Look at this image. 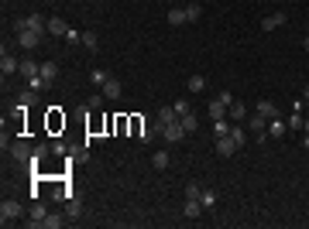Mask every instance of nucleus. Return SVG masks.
<instances>
[{"label":"nucleus","mask_w":309,"mask_h":229,"mask_svg":"<svg viewBox=\"0 0 309 229\" xmlns=\"http://www.w3.org/2000/svg\"><path fill=\"white\" fill-rule=\"evenodd\" d=\"M21 219V202H14V198H4V205H0V222H18Z\"/></svg>","instance_id":"obj_1"},{"label":"nucleus","mask_w":309,"mask_h":229,"mask_svg":"<svg viewBox=\"0 0 309 229\" xmlns=\"http://www.w3.org/2000/svg\"><path fill=\"white\" fill-rule=\"evenodd\" d=\"M247 127H251L254 140H268V120H265L261 113H251V116H247Z\"/></svg>","instance_id":"obj_2"},{"label":"nucleus","mask_w":309,"mask_h":229,"mask_svg":"<svg viewBox=\"0 0 309 229\" xmlns=\"http://www.w3.org/2000/svg\"><path fill=\"white\" fill-rule=\"evenodd\" d=\"M162 137H165L169 144H179V140H186L189 134H186V127H182V120H176V123H169V127H162Z\"/></svg>","instance_id":"obj_3"},{"label":"nucleus","mask_w":309,"mask_h":229,"mask_svg":"<svg viewBox=\"0 0 309 229\" xmlns=\"http://www.w3.org/2000/svg\"><path fill=\"white\" fill-rule=\"evenodd\" d=\"M18 45H21L24 52H31V48H38V45H42V35H38V31H31V28H24V31H18Z\"/></svg>","instance_id":"obj_4"},{"label":"nucleus","mask_w":309,"mask_h":229,"mask_svg":"<svg viewBox=\"0 0 309 229\" xmlns=\"http://www.w3.org/2000/svg\"><path fill=\"white\" fill-rule=\"evenodd\" d=\"M176 120H179L176 106H162V110H158V116H154V130L162 134V127H169V123H176Z\"/></svg>","instance_id":"obj_5"},{"label":"nucleus","mask_w":309,"mask_h":229,"mask_svg":"<svg viewBox=\"0 0 309 229\" xmlns=\"http://www.w3.org/2000/svg\"><path fill=\"white\" fill-rule=\"evenodd\" d=\"M18 69H21V62H18V58L7 52V45H4V48H0V72L11 76V72H18Z\"/></svg>","instance_id":"obj_6"},{"label":"nucleus","mask_w":309,"mask_h":229,"mask_svg":"<svg viewBox=\"0 0 309 229\" xmlns=\"http://www.w3.org/2000/svg\"><path fill=\"white\" fill-rule=\"evenodd\" d=\"M11 157H14V161H24V164H31L35 151H31V144H28V140H18V144L11 147Z\"/></svg>","instance_id":"obj_7"},{"label":"nucleus","mask_w":309,"mask_h":229,"mask_svg":"<svg viewBox=\"0 0 309 229\" xmlns=\"http://www.w3.org/2000/svg\"><path fill=\"white\" fill-rule=\"evenodd\" d=\"M217 154H223V157H230V154H237V140H234L230 134H223V137H217Z\"/></svg>","instance_id":"obj_8"},{"label":"nucleus","mask_w":309,"mask_h":229,"mask_svg":"<svg viewBox=\"0 0 309 229\" xmlns=\"http://www.w3.org/2000/svg\"><path fill=\"white\" fill-rule=\"evenodd\" d=\"M18 72H21V76H24V79L31 82V79H38L42 65H38V62H31V58H21V69H18Z\"/></svg>","instance_id":"obj_9"},{"label":"nucleus","mask_w":309,"mask_h":229,"mask_svg":"<svg viewBox=\"0 0 309 229\" xmlns=\"http://www.w3.org/2000/svg\"><path fill=\"white\" fill-rule=\"evenodd\" d=\"M282 24H285V14L275 11V14H268V18L261 21V31H275V28H282Z\"/></svg>","instance_id":"obj_10"},{"label":"nucleus","mask_w":309,"mask_h":229,"mask_svg":"<svg viewBox=\"0 0 309 229\" xmlns=\"http://www.w3.org/2000/svg\"><path fill=\"white\" fill-rule=\"evenodd\" d=\"M206 110H210V120H223V116H227V110H230V106H227V103H223V99H220V96H217V99H213V103H210V106H206Z\"/></svg>","instance_id":"obj_11"},{"label":"nucleus","mask_w":309,"mask_h":229,"mask_svg":"<svg viewBox=\"0 0 309 229\" xmlns=\"http://www.w3.org/2000/svg\"><path fill=\"white\" fill-rule=\"evenodd\" d=\"M169 24H172V28H182V24H189V18H186V7H172V11H169Z\"/></svg>","instance_id":"obj_12"},{"label":"nucleus","mask_w":309,"mask_h":229,"mask_svg":"<svg viewBox=\"0 0 309 229\" xmlns=\"http://www.w3.org/2000/svg\"><path fill=\"white\" fill-rule=\"evenodd\" d=\"M48 35L62 38V35H69V24H66L62 18H48Z\"/></svg>","instance_id":"obj_13"},{"label":"nucleus","mask_w":309,"mask_h":229,"mask_svg":"<svg viewBox=\"0 0 309 229\" xmlns=\"http://www.w3.org/2000/svg\"><path fill=\"white\" fill-rule=\"evenodd\" d=\"M254 113H261L265 120H275V116H278V110H275V103H271V99H261V103L254 106Z\"/></svg>","instance_id":"obj_14"},{"label":"nucleus","mask_w":309,"mask_h":229,"mask_svg":"<svg viewBox=\"0 0 309 229\" xmlns=\"http://www.w3.org/2000/svg\"><path fill=\"white\" fill-rule=\"evenodd\" d=\"M62 127H66V116H62L59 110H48V130H52V134H59Z\"/></svg>","instance_id":"obj_15"},{"label":"nucleus","mask_w":309,"mask_h":229,"mask_svg":"<svg viewBox=\"0 0 309 229\" xmlns=\"http://www.w3.org/2000/svg\"><path fill=\"white\" fill-rule=\"evenodd\" d=\"M127 130H131V137H137V140H141V134H144L148 127H144V120H141V116H127Z\"/></svg>","instance_id":"obj_16"},{"label":"nucleus","mask_w":309,"mask_h":229,"mask_svg":"<svg viewBox=\"0 0 309 229\" xmlns=\"http://www.w3.org/2000/svg\"><path fill=\"white\" fill-rule=\"evenodd\" d=\"M199 209H203V202H199V198H186L182 215H186V219H199Z\"/></svg>","instance_id":"obj_17"},{"label":"nucleus","mask_w":309,"mask_h":229,"mask_svg":"<svg viewBox=\"0 0 309 229\" xmlns=\"http://www.w3.org/2000/svg\"><path fill=\"white\" fill-rule=\"evenodd\" d=\"M100 89H103V96H107V99H117V96H120V82H117V79H107Z\"/></svg>","instance_id":"obj_18"},{"label":"nucleus","mask_w":309,"mask_h":229,"mask_svg":"<svg viewBox=\"0 0 309 229\" xmlns=\"http://www.w3.org/2000/svg\"><path fill=\"white\" fill-rule=\"evenodd\" d=\"M227 113H230V120H237V123H241V120H247V106H244V103H237V99L230 103V110H227Z\"/></svg>","instance_id":"obj_19"},{"label":"nucleus","mask_w":309,"mask_h":229,"mask_svg":"<svg viewBox=\"0 0 309 229\" xmlns=\"http://www.w3.org/2000/svg\"><path fill=\"white\" fill-rule=\"evenodd\" d=\"M38 76H42V79H45V82H55V76H59V65H55V62H45V65H42V72H38Z\"/></svg>","instance_id":"obj_20"},{"label":"nucleus","mask_w":309,"mask_h":229,"mask_svg":"<svg viewBox=\"0 0 309 229\" xmlns=\"http://www.w3.org/2000/svg\"><path fill=\"white\" fill-rule=\"evenodd\" d=\"M285 130H288V123H282V120H268V137H285Z\"/></svg>","instance_id":"obj_21"},{"label":"nucleus","mask_w":309,"mask_h":229,"mask_svg":"<svg viewBox=\"0 0 309 229\" xmlns=\"http://www.w3.org/2000/svg\"><path fill=\"white\" fill-rule=\"evenodd\" d=\"M45 215H48V212H45V205H38V202H35V209H31V219H28V226H42V222H45Z\"/></svg>","instance_id":"obj_22"},{"label":"nucleus","mask_w":309,"mask_h":229,"mask_svg":"<svg viewBox=\"0 0 309 229\" xmlns=\"http://www.w3.org/2000/svg\"><path fill=\"white\" fill-rule=\"evenodd\" d=\"M186 89H189V93H203V89H206V79H203V76H189Z\"/></svg>","instance_id":"obj_23"},{"label":"nucleus","mask_w":309,"mask_h":229,"mask_svg":"<svg viewBox=\"0 0 309 229\" xmlns=\"http://www.w3.org/2000/svg\"><path fill=\"white\" fill-rule=\"evenodd\" d=\"M151 168H158V171H165V168H169V154H165V151H158V154L151 157Z\"/></svg>","instance_id":"obj_24"},{"label":"nucleus","mask_w":309,"mask_h":229,"mask_svg":"<svg viewBox=\"0 0 309 229\" xmlns=\"http://www.w3.org/2000/svg\"><path fill=\"white\" fill-rule=\"evenodd\" d=\"M83 45H86L89 52H96V48H100V38H96V31H86V35H83Z\"/></svg>","instance_id":"obj_25"},{"label":"nucleus","mask_w":309,"mask_h":229,"mask_svg":"<svg viewBox=\"0 0 309 229\" xmlns=\"http://www.w3.org/2000/svg\"><path fill=\"white\" fill-rule=\"evenodd\" d=\"M107 79H110V76H107V69H93V72H89V82H93V86H103Z\"/></svg>","instance_id":"obj_26"},{"label":"nucleus","mask_w":309,"mask_h":229,"mask_svg":"<svg viewBox=\"0 0 309 229\" xmlns=\"http://www.w3.org/2000/svg\"><path fill=\"white\" fill-rule=\"evenodd\" d=\"M302 123H306V120H302V113H299V106H295V113L288 116V130H302Z\"/></svg>","instance_id":"obj_27"},{"label":"nucleus","mask_w":309,"mask_h":229,"mask_svg":"<svg viewBox=\"0 0 309 229\" xmlns=\"http://www.w3.org/2000/svg\"><path fill=\"white\" fill-rule=\"evenodd\" d=\"M199 202H203V209H213V205H217V191H206V188H203Z\"/></svg>","instance_id":"obj_28"},{"label":"nucleus","mask_w":309,"mask_h":229,"mask_svg":"<svg viewBox=\"0 0 309 229\" xmlns=\"http://www.w3.org/2000/svg\"><path fill=\"white\" fill-rule=\"evenodd\" d=\"M79 209H83V205H79V198H69V202H66V215H69V219H76V215H79Z\"/></svg>","instance_id":"obj_29"},{"label":"nucleus","mask_w":309,"mask_h":229,"mask_svg":"<svg viewBox=\"0 0 309 229\" xmlns=\"http://www.w3.org/2000/svg\"><path fill=\"white\" fill-rule=\"evenodd\" d=\"M62 222H66V219H62V215H55V212H52V215H45V222H42V226H45V229H59V226H62Z\"/></svg>","instance_id":"obj_30"},{"label":"nucleus","mask_w":309,"mask_h":229,"mask_svg":"<svg viewBox=\"0 0 309 229\" xmlns=\"http://www.w3.org/2000/svg\"><path fill=\"white\" fill-rule=\"evenodd\" d=\"M199 14H203V7H199V4H189V7H186V18H189V24H193V21H199Z\"/></svg>","instance_id":"obj_31"},{"label":"nucleus","mask_w":309,"mask_h":229,"mask_svg":"<svg viewBox=\"0 0 309 229\" xmlns=\"http://www.w3.org/2000/svg\"><path fill=\"white\" fill-rule=\"evenodd\" d=\"M179 120H182L186 134H193V130H196V116H193V113H186V116H179Z\"/></svg>","instance_id":"obj_32"},{"label":"nucleus","mask_w":309,"mask_h":229,"mask_svg":"<svg viewBox=\"0 0 309 229\" xmlns=\"http://www.w3.org/2000/svg\"><path fill=\"white\" fill-rule=\"evenodd\" d=\"M103 99H107L103 93H100V96H89V103H86V110H100V106H103Z\"/></svg>","instance_id":"obj_33"},{"label":"nucleus","mask_w":309,"mask_h":229,"mask_svg":"<svg viewBox=\"0 0 309 229\" xmlns=\"http://www.w3.org/2000/svg\"><path fill=\"white\" fill-rule=\"evenodd\" d=\"M176 113H179V116H186V113H193V106H189V99H179V103H176Z\"/></svg>","instance_id":"obj_34"},{"label":"nucleus","mask_w":309,"mask_h":229,"mask_svg":"<svg viewBox=\"0 0 309 229\" xmlns=\"http://www.w3.org/2000/svg\"><path fill=\"white\" fill-rule=\"evenodd\" d=\"M213 130H217V137H223V134H230V130H227V120H213Z\"/></svg>","instance_id":"obj_35"},{"label":"nucleus","mask_w":309,"mask_h":229,"mask_svg":"<svg viewBox=\"0 0 309 229\" xmlns=\"http://www.w3.org/2000/svg\"><path fill=\"white\" fill-rule=\"evenodd\" d=\"M230 137H234V140H237V147H241V144H244V140H247V134H244V130H241V127H234V130H230Z\"/></svg>","instance_id":"obj_36"},{"label":"nucleus","mask_w":309,"mask_h":229,"mask_svg":"<svg viewBox=\"0 0 309 229\" xmlns=\"http://www.w3.org/2000/svg\"><path fill=\"white\" fill-rule=\"evenodd\" d=\"M199 195H203L199 185H189V188H186V198H199Z\"/></svg>","instance_id":"obj_37"},{"label":"nucleus","mask_w":309,"mask_h":229,"mask_svg":"<svg viewBox=\"0 0 309 229\" xmlns=\"http://www.w3.org/2000/svg\"><path fill=\"white\" fill-rule=\"evenodd\" d=\"M302 144H306V151H309V134H306V137H302Z\"/></svg>","instance_id":"obj_38"},{"label":"nucleus","mask_w":309,"mask_h":229,"mask_svg":"<svg viewBox=\"0 0 309 229\" xmlns=\"http://www.w3.org/2000/svg\"><path fill=\"white\" fill-rule=\"evenodd\" d=\"M302 45H306V52H309V35H306V41H302Z\"/></svg>","instance_id":"obj_39"},{"label":"nucleus","mask_w":309,"mask_h":229,"mask_svg":"<svg viewBox=\"0 0 309 229\" xmlns=\"http://www.w3.org/2000/svg\"><path fill=\"white\" fill-rule=\"evenodd\" d=\"M302 127H306V134H309V123H302Z\"/></svg>","instance_id":"obj_40"}]
</instances>
